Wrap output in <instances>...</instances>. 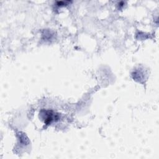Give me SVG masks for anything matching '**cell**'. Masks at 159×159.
<instances>
[{"label":"cell","mask_w":159,"mask_h":159,"mask_svg":"<svg viewBox=\"0 0 159 159\" xmlns=\"http://www.w3.org/2000/svg\"><path fill=\"white\" fill-rule=\"evenodd\" d=\"M44 114L45 116H46L45 118L44 122L47 125H49V124H51V122L53 121V120H54V114H52V111H45Z\"/></svg>","instance_id":"cell-1"}]
</instances>
